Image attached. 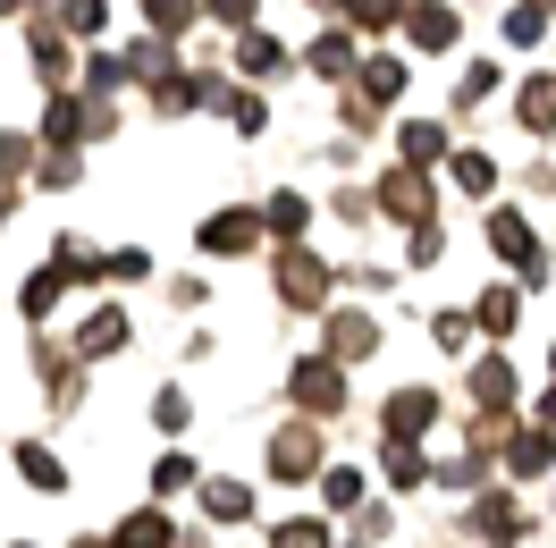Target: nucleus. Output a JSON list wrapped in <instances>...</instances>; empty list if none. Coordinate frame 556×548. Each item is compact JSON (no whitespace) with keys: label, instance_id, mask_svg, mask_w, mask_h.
Segmentation results:
<instances>
[{"label":"nucleus","instance_id":"nucleus-1","mask_svg":"<svg viewBox=\"0 0 556 548\" xmlns=\"http://www.w3.org/2000/svg\"><path fill=\"white\" fill-rule=\"evenodd\" d=\"M237 60H244V76H287V68H295V60H287V42H278V35H262V26H244Z\"/></svg>","mask_w":556,"mask_h":548},{"label":"nucleus","instance_id":"nucleus-2","mask_svg":"<svg viewBox=\"0 0 556 548\" xmlns=\"http://www.w3.org/2000/svg\"><path fill=\"white\" fill-rule=\"evenodd\" d=\"M405 35H414V51H447V42H455V17L439 9V0H421V9H405Z\"/></svg>","mask_w":556,"mask_h":548},{"label":"nucleus","instance_id":"nucleus-3","mask_svg":"<svg viewBox=\"0 0 556 548\" xmlns=\"http://www.w3.org/2000/svg\"><path fill=\"white\" fill-rule=\"evenodd\" d=\"M354 85H363V102H396L405 94V60H354Z\"/></svg>","mask_w":556,"mask_h":548},{"label":"nucleus","instance_id":"nucleus-4","mask_svg":"<svg viewBox=\"0 0 556 548\" xmlns=\"http://www.w3.org/2000/svg\"><path fill=\"white\" fill-rule=\"evenodd\" d=\"M380 203L396 211V220H430V186H421L414 170H396V177H388V186H380Z\"/></svg>","mask_w":556,"mask_h":548},{"label":"nucleus","instance_id":"nucleus-5","mask_svg":"<svg viewBox=\"0 0 556 548\" xmlns=\"http://www.w3.org/2000/svg\"><path fill=\"white\" fill-rule=\"evenodd\" d=\"M313 76H329V85H346V76H354V35H338V26H329V35L313 42Z\"/></svg>","mask_w":556,"mask_h":548},{"label":"nucleus","instance_id":"nucleus-6","mask_svg":"<svg viewBox=\"0 0 556 548\" xmlns=\"http://www.w3.org/2000/svg\"><path fill=\"white\" fill-rule=\"evenodd\" d=\"M396 144H405V161H439V152H447V127H430V119H405V127H396Z\"/></svg>","mask_w":556,"mask_h":548},{"label":"nucleus","instance_id":"nucleus-7","mask_svg":"<svg viewBox=\"0 0 556 548\" xmlns=\"http://www.w3.org/2000/svg\"><path fill=\"white\" fill-rule=\"evenodd\" d=\"M194 9H203V0H143V26H152V35H186Z\"/></svg>","mask_w":556,"mask_h":548},{"label":"nucleus","instance_id":"nucleus-8","mask_svg":"<svg viewBox=\"0 0 556 548\" xmlns=\"http://www.w3.org/2000/svg\"><path fill=\"white\" fill-rule=\"evenodd\" d=\"M522 127H556V76H531V85H522Z\"/></svg>","mask_w":556,"mask_h":548},{"label":"nucleus","instance_id":"nucleus-9","mask_svg":"<svg viewBox=\"0 0 556 548\" xmlns=\"http://www.w3.org/2000/svg\"><path fill=\"white\" fill-rule=\"evenodd\" d=\"M329 346H338L346 363H363V354H371V321H363V312H346V321H329Z\"/></svg>","mask_w":556,"mask_h":548},{"label":"nucleus","instance_id":"nucleus-10","mask_svg":"<svg viewBox=\"0 0 556 548\" xmlns=\"http://www.w3.org/2000/svg\"><path fill=\"white\" fill-rule=\"evenodd\" d=\"M203 245H219V253H244V245H253V220H244V211H228V220H211V228H203Z\"/></svg>","mask_w":556,"mask_h":548},{"label":"nucleus","instance_id":"nucleus-11","mask_svg":"<svg viewBox=\"0 0 556 548\" xmlns=\"http://www.w3.org/2000/svg\"><path fill=\"white\" fill-rule=\"evenodd\" d=\"M346 17H354V26H371V35H380V26H396V17H405V0H346Z\"/></svg>","mask_w":556,"mask_h":548},{"label":"nucleus","instance_id":"nucleus-12","mask_svg":"<svg viewBox=\"0 0 556 548\" xmlns=\"http://www.w3.org/2000/svg\"><path fill=\"white\" fill-rule=\"evenodd\" d=\"M430 406H439L430 388H405V397H396V413H388V422H396V431H421V422H430Z\"/></svg>","mask_w":556,"mask_h":548},{"label":"nucleus","instance_id":"nucleus-13","mask_svg":"<svg viewBox=\"0 0 556 548\" xmlns=\"http://www.w3.org/2000/svg\"><path fill=\"white\" fill-rule=\"evenodd\" d=\"M102 0H68V9H60V26H68V35H102Z\"/></svg>","mask_w":556,"mask_h":548},{"label":"nucleus","instance_id":"nucleus-14","mask_svg":"<svg viewBox=\"0 0 556 548\" xmlns=\"http://www.w3.org/2000/svg\"><path fill=\"white\" fill-rule=\"evenodd\" d=\"M253 9H262V0H203V17H219V26H237V35L253 26Z\"/></svg>","mask_w":556,"mask_h":548},{"label":"nucleus","instance_id":"nucleus-15","mask_svg":"<svg viewBox=\"0 0 556 548\" xmlns=\"http://www.w3.org/2000/svg\"><path fill=\"white\" fill-rule=\"evenodd\" d=\"M489 94H497V68H489V60H481V68H464V85H455V102H489Z\"/></svg>","mask_w":556,"mask_h":548},{"label":"nucleus","instance_id":"nucleus-16","mask_svg":"<svg viewBox=\"0 0 556 548\" xmlns=\"http://www.w3.org/2000/svg\"><path fill=\"white\" fill-rule=\"evenodd\" d=\"M127 548H169V523H161V514H136V523H127Z\"/></svg>","mask_w":556,"mask_h":548},{"label":"nucleus","instance_id":"nucleus-17","mask_svg":"<svg viewBox=\"0 0 556 548\" xmlns=\"http://www.w3.org/2000/svg\"><path fill=\"white\" fill-rule=\"evenodd\" d=\"M455 177H464V186H472V195H489V186H497V170H489L481 152H464V161H455Z\"/></svg>","mask_w":556,"mask_h":548},{"label":"nucleus","instance_id":"nucleus-18","mask_svg":"<svg viewBox=\"0 0 556 548\" xmlns=\"http://www.w3.org/2000/svg\"><path fill=\"white\" fill-rule=\"evenodd\" d=\"M270 228H287V237H295V228H304V195H278V203H270Z\"/></svg>","mask_w":556,"mask_h":548},{"label":"nucleus","instance_id":"nucleus-19","mask_svg":"<svg viewBox=\"0 0 556 548\" xmlns=\"http://www.w3.org/2000/svg\"><path fill=\"white\" fill-rule=\"evenodd\" d=\"M35 161V136H0V170H26Z\"/></svg>","mask_w":556,"mask_h":548},{"label":"nucleus","instance_id":"nucleus-20","mask_svg":"<svg viewBox=\"0 0 556 548\" xmlns=\"http://www.w3.org/2000/svg\"><path fill=\"white\" fill-rule=\"evenodd\" d=\"M278 548H320V532H313V523H287V532H278Z\"/></svg>","mask_w":556,"mask_h":548},{"label":"nucleus","instance_id":"nucleus-21","mask_svg":"<svg viewBox=\"0 0 556 548\" xmlns=\"http://www.w3.org/2000/svg\"><path fill=\"white\" fill-rule=\"evenodd\" d=\"M17 9H26V0H0V17H17Z\"/></svg>","mask_w":556,"mask_h":548},{"label":"nucleus","instance_id":"nucleus-22","mask_svg":"<svg viewBox=\"0 0 556 548\" xmlns=\"http://www.w3.org/2000/svg\"><path fill=\"white\" fill-rule=\"evenodd\" d=\"M313 9H346V0H313Z\"/></svg>","mask_w":556,"mask_h":548}]
</instances>
